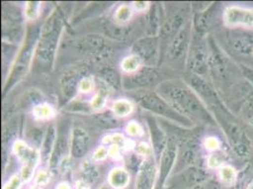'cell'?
<instances>
[{
  "label": "cell",
  "mask_w": 253,
  "mask_h": 189,
  "mask_svg": "<svg viewBox=\"0 0 253 189\" xmlns=\"http://www.w3.org/2000/svg\"><path fill=\"white\" fill-rule=\"evenodd\" d=\"M157 93L178 113L209 120L210 116L198 97L188 88L175 82H165L157 87Z\"/></svg>",
  "instance_id": "obj_1"
},
{
  "label": "cell",
  "mask_w": 253,
  "mask_h": 189,
  "mask_svg": "<svg viewBox=\"0 0 253 189\" xmlns=\"http://www.w3.org/2000/svg\"><path fill=\"white\" fill-rule=\"evenodd\" d=\"M63 27V17L59 12L53 13L43 27L38 48V58L43 63L52 61Z\"/></svg>",
  "instance_id": "obj_2"
},
{
  "label": "cell",
  "mask_w": 253,
  "mask_h": 189,
  "mask_svg": "<svg viewBox=\"0 0 253 189\" xmlns=\"http://www.w3.org/2000/svg\"><path fill=\"white\" fill-rule=\"evenodd\" d=\"M138 103L145 110H148L157 116L166 117L178 124L188 125L190 123L187 118L183 117L176 110H174L159 94H150V93L143 94L139 97Z\"/></svg>",
  "instance_id": "obj_3"
},
{
  "label": "cell",
  "mask_w": 253,
  "mask_h": 189,
  "mask_svg": "<svg viewBox=\"0 0 253 189\" xmlns=\"http://www.w3.org/2000/svg\"><path fill=\"white\" fill-rule=\"evenodd\" d=\"M39 32L35 29H31L28 32L26 43L18 54L13 69L11 71V78L7 85V88H11L13 84L18 82L22 77L28 71L29 65L32 60V53L38 39Z\"/></svg>",
  "instance_id": "obj_4"
},
{
  "label": "cell",
  "mask_w": 253,
  "mask_h": 189,
  "mask_svg": "<svg viewBox=\"0 0 253 189\" xmlns=\"http://www.w3.org/2000/svg\"><path fill=\"white\" fill-rule=\"evenodd\" d=\"M224 21L229 27L253 28V10L231 6L224 12Z\"/></svg>",
  "instance_id": "obj_5"
},
{
  "label": "cell",
  "mask_w": 253,
  "mask_h": 189,
  "mask_svg": "<svg viewBox=\"0 0 253 189\" xmlns=\"http://www.w3.org/2000/svg\"><path fill=\"white\" fill-rule=\"evenodd\" d=\"M133 51L141 61L152 64L158 59V40L154 37L143 38L134 44Z\"/></svg>",
  "instance_id": "obj_6"
},
{
  "label": "cell",
  "mask_w": 253,
  "mask_h": 189,
  "mask_svg": "<svg viewBox=\"0 0 253 189\" xmlns=\"http://www.w3.org/2000/svg\"><path fill=\"white\" fill-rule=\"evenodd\" d=\"M158 80V74L153 68H143L129 77L125 78L123 81L124 88L126 89H137L150 86Z\"/></svg>",
  "instance_id": "obj_7"
},
{
  "label": "cell",
  "mask_w": 253,
  "mask_h": 189,
  "mask_svg": "<svg viewBox=\"0 0 253 189\" xmlns=\"http://www.w3.org/2000/svg\"><path fill=\"white\" fill-rule=\"evenodd\" d=\"M189 27H183L174 37L169 45L168 56L170 60L178 61L184 55L189 43Z\"/></svg>",
  "instance_id": "obj_8"
},
{
  "label": "cell",
  "mask_w": 253,
  "mask_h": 189,
  "mask_svg": "<svg viewBox=\"0 0 253 189\" xmlns=\"http://www.w3.org/2000/svg\"><path fill=\"white\" fill-rule=\"evenodd\" d=\"M90 137L82 128H75L71 137V154L75 158L84 156L89 149Z\"/></svg>",
  "instance_id": "obj_9"
},
{
  "label": "cell",
  "mask_w": 253,
  "mask_h": 189,
  "mask_svg": "<svg viewBox=\"0 0 253 189\" xmlns=\"http://www.w3.org/2000/svg\"><path fill=\"white\" fill-rule=\"evenodd\" d=\"M148 125L150 131L151 136V142L154 148V152L156 154L157 159H161L165 149L168 146V140L165 133L159 127L157 121L154 118H148Z\"/></svg>",
  "instance_id": "obj_10"
},
{
  "label": "cell",
  "mask_w": 253,
  "mask_h": 189,
  "mask_svg": "<svg viewBox=\"0 0 253 189\" xmlns=\"http://www.w3.org/2000/svg\"><path fill=\"white\" fill-rule=\"evenodd\" d=\"M177 157V141L171 138L168 142L167 148L165 149L161 157V175L166 177L172 168Z\"/></svg>",
  "instance_id": "obj_11"
},
{
  "label": "cell",
  "mask_w": 253,
  "mask_h": 189,
  "mask_svg": "<svg viewBox=\"0 0 253 189\" xmlns=\"http://www.w3.org/2000/svg\"><path fill=\"white\" fill-rule=\"evenodd\" d=\"M183 25L184 15H181L180 13L173 14L172 16L168 18L167 21L163 25L161 33L165 38L174 37L183 28Z\"/></svg>",
  "instance_id": "obj_12"
},
{
  "label": "cell",
  "mask_w": 253,
  "mask_h": 189,
  "mask_svg": "<svg viewBox=\"0 0 253 189\" xmlns=\"http://www.w3.org/2000/svg\"><path fill=\"white\" fill-rule=\"evenodd\" d=\"M77 47L83 52H99L104 47V40L99 36L89 35L78 43Z\"/></svg>",
  "instance_id": "obj_13"
},
{
  "label": "cell",
  "mask_w": 253,
  "mask_h": 189,
  "mask_svg": "<svg viewBox=\"0 0 253 189\" xmlns=\"http://www.w3.org/2000/svg\"><path fill=\"white\" fill-rule=\"evenodd\" d=\"M237 35L232 36V47L235 50L242 54L251 53L253 50V37H250L249 35L245 33H236Z\"/></svg>",
  "instance_id": "obj_14"
},
{
  "label": "cell",
  "mask_w": 253,
  "mask_h": 189,
  "mask_svg": "<svg viewBox=\"0 0 253 189\" xmlns=\"http://www.w3.org/2000/svg\"><path fill=\"white\" fill-rule=\"evenodd\" d=\"M67 148V137L65 133H60L57 142L55 143V147L53 150L52 156L50 159V163L52 167H56L62 160V157Z\"/></svg>",
  "instance_id": "obj_15"
},
{
  "label": "cell",
  "mask_w": 253,
  "mask_h": 189,
  "mask_svg": "<svg viewBox=\"0 0 253 189\" xmlns=\"http://www.w3.org/2000/svg\"><path fill=\"white\" fill-rule=\"evenodd\" d=\"M77 85H78L77 74L73 71H70L63 75L62 78V91L66 97L71 98L76 94Z\"/></svg>",
  "instance_id": "obj_16"
},
{
  "label": "cell",
  "mask_w": 253,
  "mask_h": 189,
  "mask_svg": "<svg viewBox=\"0 0 253 189\" xmlns=\"http://www.w3.org/2000/svg\"><path fill=\"white\" fill-rule=\"evenodd\" d=\"M128 183V175L124 169H115L110 175V184L116 189H123Z\"/></svg>",
  "instance_id": "obj_17"
},
{
  "label": "cell",
  "mask_w": 253,
  "mask_h": 189,
  "mask_svg": "<svg viewBox=\"0 0 253 189\" xmlns=\"http://www.w3.org/2000/svg\"><path fill=\"white\" fill-rule=\"evenodd\" d=\"M222 183L227 187H233L237 182V173L231 166H223L219 170Z\"/></svg>",
  "instance_id": "obj_18"
},
{
  "label": "cell",
  "mask_w": 253,
  "mask_h": 189,
  "mask_svg": "<svg viewBox=\"0 0 253 189\" xmlns=\"http://www.w3.org/2000/svg\"><path fill=\"white\" fill-rule=\"evenodd\" d=\"M100 75L102 79L105 81L106 83L113 86L114 88H119L121 85V80L120 77L117 73V71L113 69V68H104L101 70Z\"/></svg>",
  "instance_id": "obj_19"
},
{
  "label": "cell",
  "mask_w": 253,
  "mask_h": 189,
  "mask_svg": "<svg viewBox=\"0 0 253 189\" xmlns=\"http://www.w3.org/2000/svg\"><path fill=\"white\" fill-rule=\"evenodd\" d=\"M55 130L52 126L49 127L47 130V134L45 139L43 141V146H42V157L43 159H46L47 156L50 155L52 151L53 147H55Z\"/></svg>",
  "instance_id": "obj_20"
},
{
  "label": "cell",
  "mask_w": 253,
  "mask_h": 189,
  "mask_svg": "<svg viewBox=\"0 0 253 189\" xmlns=\"http://www.w3.org/2000/svg\"><path fill=\"white\" fill-rule=\"evenodd\" d=\"M204 54L201 51H195L190 59V67L197 73H202L203 68L205 67V58Z\"/></svg>",
  "instance_id": "obj_21"
},
{
  "label": "cell",
  "mask_w": 253,
  "mask_h": 189,
  "mask_svg": "<svg viewBox=\"0 0 253 189\" xmlns=\"http://www.w3.org/2000/svg\"><path fill=\"white\" fill-rule=\"evenodd\" d=\"M148 30L150 32V35H156V33L160 30V16H159L157 6L152 8V10L150 11L149 20H148Z\"/></svg>",
  "instance_id": "obj_22"
},
{
  "label": "cell",
  "mask_w": 253,
  "mask_h": 189,
  "mask_svg": "<svg viewBox=\"0 0 253 189\" xmlns=\"http://www.w3.org/2000/svg\"><path fill=\"white\" fill-rule=\"evenodd\" d=\"M96 119L101 126L106 127V128H114L119 125L118 119L109 113H104L97 116Z\"/></svg>",
  "instance_id": "obj_23"
},
{
  "label": "cell",
  "mask_w": 253,
  "mask_h": 189,
  "mask_svg": "<svg viewBox=\"0 0 253 189\" xmlns=\"http://www.w3.org/2000/svg\"><path fill=\"white\" fill-rule=\"evenodd\" d=\"M223 155L221 153H214V154H211L210 158H209V166L211 168H217L219 166H221L223 164Z\"/></svg>",
  "instance_id": "obj_24"
},
{
  "label": "cell",
  "mask_w": 253,
  "mask_h": 189,
  "mask_svg": "<svg viewBox=\"0 0 253 189\" xmlns=\"http://www.w3.org/2000/svg\"><path fill=\"white\" fill-rule=\"evenodd\" d=\"M131 10L128 7L123 6L118 11V19L123 22L126 21L131 16Z\"/></svg>",
  "instance_id": "obj_25"
},
{
  "label": "cell",
  "mask_w": 253,
  "mask_h": 189,
  "mask_svg": "<svg viewBox=\"0 0 253 189\" xmlns=\"http://www.w3.org/2000/svg\"><path fill=\"white\" fill-rule=\"evenodd\" d=\"M220 146V143L219 141L216 139V138H213V137H210L206 140V147L209 149H211L213 151L217 150L219 148Z\"/></svg>",
  "instance_id": "obj_26"
},
{
  "label": "cell",
  "mask_w": 253,
  "mask_h": 189,
  "mask_svg": "<svg viewBox=\"0 0 253 189\" xmlns=\"http://www.w3.org/2000/svg\"><path fill=\"white\" fill-rule=\"evenodd\" d=\"M19 186H20V181L18 179L14 178L11 180L4 189H18Z\"/></svg>",
  "instance_id": "obj_27"
},
{
  "label": "cell",
  "mask_w": 253,
  "mask_h": 189,
  "mask_svg": "<svg viewBox=\"0 0 253 189\" xmlns=\"http://www.w3.org/2000/svg\"><path fill=\"white\" fill-rule=\"evenodd\" d=\"M31 5H30V9H29V12H31L32 13V17L33 16H35L36 14H37V12L35 11H37L38 10V4L39 3H37V2H32V3H30Z\"/></svg>",
  "instance_id": "obj_28"
},
{
  "label": "cell",
  "mask_w": 253,
  "mask_h": 189,
  "mask_svg": "<svg viewBox=\"0 0 253 189\" xmlns=\"http://www.w3.org/2000/svg\"><path fill=\"white\" fill-rule=\"evenodd\" d=\"M46 182H47V177H46L45 174H40V175L38 176L37 183H38L39 185H44V184H46Z\"/></svg>",
  "instance_id": "obj_29"
},
{
  "label": "cell",
  "mask_w": 253,
  "mask_h": 189,
  "mask_svg": "<svg viewBox=\"0 0 253 189\" xmlns=\"http://www.w3.org/2000/svg\"><path fill=\"white\" fill-rule=\"evenodd\" d=\"M76 189H89V188L85 185L84 183H78Z\"/></svg>",
  "instance_id": "obj_30"
},
{
  "label": "cell",
  "mask_w": 253,
  "mask_h": 189,
  "mask_svg": "<svg viewBox=\"0 0 253 189\" xmlns=\"http://www.w3.org/2000/svg\"><path fill=\"white\" fill-rule=\"evenodd\" d=\"M58 189H70V188H69V187H68V186H67V185H64V184H63V185H60V186H59V188H58Z\"/></svg>",
  "instance_id": "obj_31"
},
{
  "label": "cell",
  "mask_w": 253,
  "mask_h": 189,
  "mask_svg": "<svg viewBox=\"0 0 253 189\" xmlns=\"http://www.w3.org/2000/svg\"><path fill=\"white\" fill-rule=\"evenodd\" d=\"M247 189H253V183H251V184L248 186Z\"/></svg>",
  "instance_id": "obj_32"
},
{
  "label": "cell",
  "mask_w": 253,
  "mask_h": 189,
  "mask_svg": "<svg viewBox=\"0 0 253 189\" xmlns=\"http://www.w3.org/2000/svg\"><path fill=\"white\" fill-rule=\"evenodd\" d=\"M38 189V188H33V189Z\"/></svg>",
  "instance_id": "obj_33"
}]
</instances>
